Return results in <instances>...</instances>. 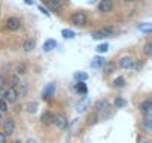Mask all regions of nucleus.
I'll return each instance as SVG.
<instances>
[{"instance_id": "obj_24", "label": "nucleus", "mask_w": 152, "mask_h": 143, "mask_svg": "<svg viewBox=\"0 0 152 143\" xmlns=\"http://www.w3.org/2000/svg\"><path fill=\"white\" fill-rule=\"evenodd\" d=\"M113 87H115V88H124V87H125V78H124V76H118V78L113 81Z\"/></svg>"}, {"instance_id": "obj_31", "label": "nucleus", "mask_w": 152, "mask_h": 143, "mask_svg": "<svg viewBox=\"0 0 152 143\" xmlns=\"http://www.w3.org/2000/svg\"><path fill=\"white\" fill-rule=\"evenodd\" d=\"M27 72V66L26 64H18L17 66V75H24Z\"/></svg>"}, {"instance_id": "obj_9", "label": "nucleus", "mask_w": 152, "mask_h": 143, "mask_svg": "<svg viewBox=\"0 0 152 143\" xmlns=\"http://www.w3.org/2000/svg\"><path fill=\"white\" fill-rule=\"evenodd\" d=\"M14 131H15V121L12 118H8L3 122V133L6 136H11V134H14Z\"/></svg>"}, {"instance_id": "obj_33", "label": "nucleus", "mask_w": 152, "mask_h": 143, "mask_svg": "<svg viewBox=\"0 0 152 143\" xmlns=\"http://www.w3.org/2000/svg\"><path fill=\"white\" fill-rule=\"evenodd\" d=\"M5 84H6V78L0 73V87H5Z\"/></svg>"}, {"instance_id": "obj_38", "label": "nucleus", "mask_w": 152, "mask_h": 143, "mask_svg": "<svg viewBox=\"0 0 152 143\" xmlns=\"http://www.w3.org/2000/svg\"><path fill=\"white\" fill-rule=\"evenodd\" d=\"M26 143H37V142H36V140H34V139H28V140H27V142H26Z\"/></svg>"}, {"instance_id": "obj_10", "label": "nucleus", "mask_w": 152, "mask_h": 143, "mask_svg": "<svg viewBox=\"0 0 152 143\" xmlns=\"http://www.w3.org/2000/svg\"><path fill=\"white\" fill-rule=\"evenodd\" d=\"M139 109H140L142 115H152V101L151 100L142 101L140 106H139Z\"/></svg>"}, {"instance_id": "obj_6", "label": "nucleus", "mask_w": 152, "mask_h": 143, "mask_svg": "<svg viewBox=\"0 0 152 143\" xmlns=\"http://www.w3.org/2000/svg\"><path fill=\"white\" fill-rule=\"evenodd\" d=\"M52 124H54L60 131H64V130L67 128V119H66V116H63V115H54Z\"/></svg>"}, {"instance_id": "obj_7", "label": "nucleus", "mask_w": 152, "mask_h": 143, "mask_svg": "<svg viewBox=\"0 0 152 143\" xmlns=\"http://www.w3.org/2000/svg\"><path fill=\"white\" fill-rule=\"evenodd\" d=\"M97 9H99V12H102V14L110 12V11L113 9V0H100Z\"/></svg>"}, {"instance_id": "obj_4", "label": "nucleus", "mask_w": 152, "mask_h": 143, "mask_svg": "<svg viewBox=\"0 0 152 143\" xmlns=\"http://www.w3.org/2000/svg\"><path fill=\"white\" fill-rule=\"evenodd\" d=\"M3 98L8 101V103H15L18 100V93H17V88L14 87H9V88H5V94H3Z\"/></svg>"}, {"instance_id": "obj_20", "label": "nucleus", "mask_w": 152, "mask_h": 143, "mask_svg": "<svg viewBox=\"0 0 152 143\" xmlns=\"http://www.w3.org/2000/svg\"><path fill=\"white\" fill-rule=\"evenodd\" d=\"M23 48H24V51H26V52H30V51H33V49L36 48V40H33V39H27V40L24 42Z\"/></svg>"}, {"instance_id": "obj_2", "label": "nucleus", "mask_w": 152, "mask_h": 143, "mask_svg": "<svg viewBox=\"0 0 152 143\" xmlns=\"http://www.w3.org/2000/svg\"><path fill=\"white\" fill-rule=\"evenodd\" d=\"M115 28L113 27H104V28H100V30H94L93 33H91V37L93 39H96V40H100V39H104V37H110V36H113L115 34Z\"/></svg>"}, {"instance_id": "obj_16", "label": "nucleus", "mask_w": 152, "mask_h": 143, "mask_svg": "<svg viewBox=\"0 0 152 143\" xmlns=\"http://www.w3.org/2000/svg\"><path fill=\"white\" fill-rule=\"evenodd\" d=\"M104 63H106L104 58L100 57V55H97V57L93 58V61H91V67H93V69H100V67H103Z\"/></svg>"}, {"instance_id": "obj_29", "label": "nucleus", "mask_w": 152, "mask_h": 143, "mask_svg": "<svg viewBox=\"0 0 152 143\" xmlns=\"http://www.w3.org/2000/svg\"><path fill=\"white\" fill-rule=\"evenodd\" d=\"M143 52H145L146 57H151V55H152V43H151V42L145 43V46H143Z\"/></svg>"}, {"instance_id": "obj_13", "label": "nucleus", "mask_w": 152, "mask_h": 143, "mask_svg": "<svg viewBox=\"0 0 152 143\" xmlns=\"http://www.w3.org/2000/svg\"><path fill=\"white\" fill-rule=\"evenodd\" d=\"M54 115H55V113H52L51 110H45V112L42 113V116H40L42 124H45V125H51L52 121H54Z\"/></svg>"}, {"instance_id": "obj_30", "label": "nucleus", "mask_w": 152, "mask_h": 143, "mask_svg": "<svg viewBox=\"0 0 152 143\" xmlns=\"http://www.w3.org/2000/svg\"><path fill=\"white\" fill-rule=\"evenodd\" d=\"M36 110H37V103H36V101L27 104V112H28V113H34Z\"/></svg>"}, {"instance_id": "obj_18", "label": "nucleus", "mask_w": 152, "mask_h": 143, "mask_svg": "<svg viewBox=\"0 0 152 143\" xmlns=\"http://www.w3.org/2000/svg\"><path fill=\"white\" fill-rule=\"evenodd\" d=\"M20 82H21V81H20V76H18V75H9L8 79H6V84H8L9 87H14V88H15Z\"/></svg>"}, {"instance_id": "obj_5", "label": "nucleus", "mask_w": 152, "mask_h": 143, "mask_svg": "<svg viewBox=\"0 0 152 143\" xmlns=\"http://www.w3.org/2000/svg\"><path fill=\"white\" fill-rule=\"evenodd\" d=\"M136 64V58L133 55H124L119 58V67L122 69H133Z\"/></svg>"}, {"instance_id": "obj_19", "label": "nucleus", "mask_w": 152, "mask_h": 143, "mask_svg": "<svg viewBox=\"0 0 152 143\" xmlns=\"http://www.w3.org/2000/svg\"><path fill=\"white\" fill-rule=\"evenodd\" d=\"M103 73H104V76H109V75H112L113 72H115V63H104L103 64Z\"/></svg>"}, {"instance_id": "obj_32", "label": "nucleus", "mask_w": 152, "mask_h": 143, "mask_svg": "<svg viewBox=\"0 0 152 143\" xmlns=\"http://www.w3.org/2000/svg\"><path fill=\"white\" fill-rule=\"evenodd\" d=\"M39 11H40V12H42L43 15H46V17H51V12H48V11H46V9L43 8V6H39Z\"/></svg>"}, {"instance_id": "obj_35", "label": "nucleus", "mask_w": 152, "mask_h": 143, "mask_svg": "<svg viewBox=\"0 0 152 143\" xmlns=\"http://www.w3.org/2000/svg\"><path fill=\"white\" fill-rule=\"evenodd\" d=\"M137 142H139V143H151V142H149L148 139H145V137H142V136H140V137L137 139Z\"/></svg>"}, {"instance_id": "obj_8", "label": "nucleus", "mask_w": 152, "mask_h": 143, "mask_svg": "<svg viewBox=\"0 0 152 143\" xmlns=\"http://www.w3.org/2000/svg\"><path fill=\"white\" fill-rule=\"evenodd\" d=\"M55 84L54 82H51V84H48L45 88H43V91H42V98L43 100H49L54 94H55Z\"/></svg>"}, {"instance_id": "obj_27", "label": "nucleus", "mask_w": 152, "mask_h": 143, "mask_svg": "<svg viewBox=\"0 0 152 143\" xmlns=\"http://www.w3.org/2000/svg\"><path fill=\"white\" fill-rule=\"evenodd\" d=\"M96 51H97L99 54H106V52L109 51V45H107V43H100V45L96 48Z\"/></svg>"}, {"instance_id": "obj_17", "label": "nucleus", "mask_w": 152, "mask_h": 143, "mask_svg": "<svg viewBox=\"0 0 152 143\" xmlns=\"http://www.w3.org/2000/svg\"><path fill=\"white\" fill-rule=\"evenodd\" d=\"M15 88H18L17 90V93H18V97H24L26 94H27V91H28V85L26 84V82H20Z\"/></svg>"}, {"instance_id": "obj_15", "label": "nucleus", "mask_w": 152, "mask_h": 143, "mask_svg": "<svg viewBox=\"0 0 152 143\" xmlns=\"http://www.w3.org/2000/svg\"><path fill=\"white\" fill-rule=\"evenodd\" d=\"M57 40H54V39H48V40H45V43H43V51L45 52H49V51H52L54 48H57Z\"/></svg>"}, {"instance_id": "obj_41", "label": "nucleus", "mask_w": 152, "mask_h": 143, "mask_svg": "<svg viewBox=\"0 0 152 143\" xmlns=\"http://www.w3.org/2000/svg\"><path fill=\"white\" fill-rule=\"evenodd\" d=\"M15 143H23V142H21V140H17V142H15Z\"/></svg>"}, {"instance_id": "obj_36", "label": "nucleus", "mask_w": 152, "mask_h": 143, "mask_svg": "<svg viewBox=\"0 0 152 143\" xmlns=\"http://www.w3.org/2000/svg\"><path fill=\"white\" fill-rule=\"evenodd\" d=\"M3 94H5V87H0V100L3 98Z\"/></svg>"}, {"instance_id": "obj_11", "label": "nucleus", "mask_w": 152, "mask_h": 143, "mask_svg": "<svg viewBox=\"0 0 152 143\" xmlns=\"http://www.w3.org/2000/svg\"><path fill=\"white\" fill-rule=\"evenodd\" d=\"M142 127H143V130L146 133H151L152 131V115H143Z\"/></svg>"}, {"instance_id": "obj_22", "label": "nucleus", "mask_w": 152, "mask_h": 143, "mask_svg": "<svg viewBox=\"0 0 152 143\" xmlns=\"http://www.w3.org/2000/svg\"><path fill=\"white\" fill-rule=\"evenodd\" d=\"M73 78L78 81V82H85L88 79V75L87 73H82V72H76V73L73 75Z\"/></svg>"}, {"instance_id": "obj_28", "label": "nucleus", "mask_w": 152, "mask_h": 143, "mask_svg": "<svg viewBox=\"0 0 152 143\" xmlns=\"http://www.w3.org/2000/svg\"><path fill=\"white\" fill-rule=\"evenodd\" d=\"M125 106H127V100H124L122 97H116V100H115V107L121 109V107H125Z\"/></svg>"}, {"instance_id": "obj_37", "label": "nucleus", "mask_w": 152, "mask_h": 143, "mask_svg": "<svg viewBox=\"0 0 152 143\" xmlns=\"http://www.w3.org/2000/svg\"><path fill=\"white\" fill-rule=\"evenodd\" d=\"M26 2V5H28V6H33L34 5V0H24Z\"/></svg>"}, {"instance_id": "obj_39", "label": "nucleus", "mask_w": 152, "mask_h": 143, "mask_svg": "<svg viewBox=\"0 0 152 143\" xmlns=\"http://www.w3.org/2000/svg\"><path fill=\"white\" fill-rule=\"evenodd\" d=\"M2 122H3V113L0 112V124H2Z\"/></svg>"}, {"instance_id": "obj_26", "label": "nucleus", "mask_w": 152, "mask_h": 143, "mask_svg": "<svg viewBox=\"0 0 152 143\" xmlns=\"http://www.w3.org/2000/svg\"><path fill=\"white\" fill-rule=\"evenodd\" d=\"M8 110H9V103H8L5 98H2V100H0V112L6 113Z\"/></svg>"}, {"instance_id": "obj_40", "label": "nucleus", "mask_w": 152, "mask_h": 143, "mask_svg": "<svg viewBox=\"0 0 152 143\" xmlns=\"http://www.w3.org/2000/svg\"><path fill=\"white\" fill-rule=\"evenodd\" d=\"M124 2H134V0H124Z\"/></svg>"}, {"instance_id": "obj_12", "label": "nucleus", "mask_w": 152, "mask_h": 143, "mask_svg": "<svg viewBox=\"0 0 152 143\" xmlns=\"http://www.w3.org/2000/svg\"><path fill=\"white\" fill-rule=\"evenodd\" d=\"M46 6L49 8L51 12H60L61 11V2L60 0H45Z\"/></svg>"}, {"instance_id": "obj_25", "label": "nucleus", "mask_w": 152, "mask_h": 143, "mask_svg": "<svg viewBox=\"0 0 152 143\" xmlns=\"http://www.w3.org/2000/svg\"><path fill=\"white\" fill-rule=\"evenodd\" d=\"M97 121H99V115H97V112L88 115V118H87V124H88V125H93V124H96Z\"/></svg>"}, {"instance_id": "obj_14", "label": "nucleus", "mask_w": 152, "mask_h": 143, "mask_svg": "<svg viewBox=\"0 0 152 143\" xmlns=\"http://www.w3.org/2000/svg\"><path fill=\"white\" fill-rule=\"evenodd\" d=\"M75 90H76V93L81 94V96H87V93H88V88H87L85 82H76L75 84Z\"/></svg>"}, {"instance_id": "obj_3", "label": "nucleus", "mask_w": 152, "mask_h": 143, "mask_svg": "<svg viewBox=\"0 0 152 143\" xmlns=\"http://www.w3.org/2000/svg\"><path fill=\"white\" fill-rule=\"evenodd\" d=\"M23 27V21L18 18V17H9L6 20V28L9 31H17Z\"/></svg>"}, {"instance_id": "obj_1", "label": "nucleus", "mask_w": 152, "mask_h": 143, "mask_svg": "<svg viewBox=\"0 0 152 143\" xmlns=\"http://www.w3.org/2000/svg\"><path fill=\"white\" fill-rule=\"evenodd\" d=\"M87 21H88V17L84 11H76L70 15V23L76 27H84L87 24Z\"/></svg>"}, {"instance_id": "obj_23", "label": "nucleus", "mask_w": 152, "mask_h": 143, "mask_svg": "<svg viewBox=\"0 0 152 143\" xmlns=\"http://www.w3.org/2000/svg\"><path fill=\"white\" fill-rule=\"evenodd\" d=\"M139 30L143 31V33H151L152 31V24L151 23H142V24H139Z\"/></svg>"}, {"instance_id": "obj_34", "label": "nucleus", "mask_w": 152, "mask_h": 143, "mask_svg": "<svg viewBox=\"0 0 152 143\" xmlns=\"http://www.w3.org/2000/svg\"><path fill=\"white\" fill-rule=\"evenodd\" d=\"M6 134L5 133H0V143H6Z\"/></svg>"}, {"instance_id": "obj_42", "label": "nucleus", "mask_w": 152, "mask_h": 143, "mask_svg": "<svg viewBox=\"0 0 152 143\" xmlns=\"http://www.w3.org/2000/svg\"><path fill=\"white\" fill-rule=\"evenodd\" d=\"M43 2H45V0H43Z\"/></svg>"}, {"instance_id": "obj_21", "label": "nucleus", "mask_w": 152, "mask_h": 143, "mask_svg": "<svg viewBox=\"0 0 152 143\" xmlns=\"http://www.w3.org/2000/svg\"><path fill=\"white\" fill-rule=\"evenodd\" d=\"M61 36H63L64 39H75L76 33H75L73 30H69V28H63V30H61Z\"/></svg>"}]
</instances>
